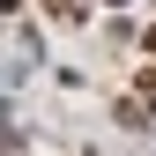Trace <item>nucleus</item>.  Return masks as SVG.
<instances>
[{"instance_id": "nucleus-1", "label": "nucleus", "mask_w": 156, "mask_h": 156, "mask_svg": "<svg viewBox=\"0 0 156 156\" xmlns=\"http://www.w3.org/2000/svg\"><path fill=\"white\" fill-rule=\"evenodd\" d=\"M45 8H52V15H82V8H74V0H45Z\"/></svg>"}]
</instances>
